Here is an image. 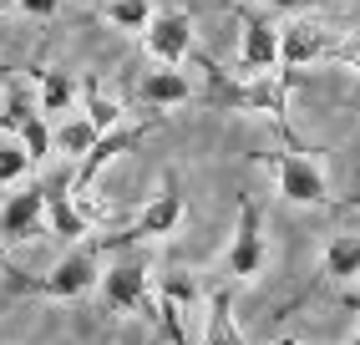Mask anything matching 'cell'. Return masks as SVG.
<instances>
[{
    "label": "cell",
    "instance_id": "18",
    "mask_svg": "<svg viewBox=\"0 0 360 345\" xmlns=\"http://www.w3.org/2000/svg\"><path fill=\"white\" fill-rule=\"evenodd\" d=\"M15 137H20V147H26V158H31V163L51 158V127H46V112H41V107H31L26 117H20Z\"/></svg>",
    "mask_w": 360,
    "mask_h": 345
},
{
    "label": "cell",
    "instance_id": "19",
    "mask_svg": "<svg viewBox=\"0 0 360 345\" xmlns=\"http://www.w3.org/2000/svg\"><path fill=\"white\" fill-rule=\"evenodd\" d=\"M77 102V82H71V71H41V112H71Z\"/></svg>",
    "mask_w": 360,
    "mask_h": 345
},
{
    "label": "cell",
    "instance_id": "11",
    "mask_svg": "<svg viewBox=\"0 0 360 345\" xmlns=\"http://www.w3.org/2000/svg\"><path fill=\"white\" fill-rule=\"evenodd\" d=\"M279 66V31L264 15H244V51H238V77H259V71Z\"/></svg>",
    "mask_w": 360,
    "mask_h": 345
},
{
    "label": "cell",
    "instance_id": "5",
    "mask_svg": "<svg viewBox=\"0 0 360 345\" xmlns=\"http://www.w3.org/2000/svg\"><path fill=\"white\" fill-rule=\"evenodd\" d=\"M183 224V188H178V178H162V193L142 208L132 224L122 229V234H107L97 249H127V244H148V239H167Z\"/></svg>",
    "mask_w": 360,
    "mask_h": 345
},
{
    "label": "cell",
    "instance_id": "25",
    "mask_svg": "<svg viewBox=\"0 0 360 345\" xmlns=\"http://www.w3.org/2000/svg\"><path fill=\"white\" fill-rule=\"evenodd\" d=\"M0 269H11V259H6V244H0Z\"/></svg>",
    "mask_w": 360,
    "mask_h": 345
},
{
    "label": "cell",
    "instance_id": "7",
    "mask_svg": "<svg viewBox=\"0 0 360 345\" xmlns=\"http://www.w3.org/2000/svg\"><path fill=\"white\" fill-rule=\"evenodd\" d=\"M148 127H153V122H117V127H107L97 142H91V153L82 158V168L71 172V193H86L91 183L102 178V168H107L112 158H122L127 147H137L142 137H148Z\"/></svg>",
    "mask_w": 360,
    "mask_h": 345
},
{
    "label": "cell",
    "instance_id": "14",
    "mask_svg": "<svg viewBox=\"0 0 360 345\" xmlns=\"http://www.w3.org/2000/svg\"><path fill=\"white\" fill-rule=\"evenodd\" d=\"M320 269H325L330 280H340V284L360 280V234H335V239L325 244Z\"/></svg>",
    "mask_w": 360,
    "mask_h": 345
},
{
    "label": "cell",
    "instance_id": "9",
    "mask_svg": "<svg viewBox=\"0 0 360 345\" xmlns=\"http://www.w3.org/2000/svg\"><path fill=\"white\" fill-rule=\"evenodd\" d=\"M41 229H46V193H41V183H26L0 208V244H26Z\"/></svg>",
    "mask_w": 360,
    "mask_h": 345
},
{
    "label": "cell",
    "instance_id": "16",
    "mask_svg": "<svg viewBox=\"0 0 360 345\" xmlns=\"http://www.w3.org/2000/svg\"><path fill=\"white\" fill-rule=\"evenodd\" d=\"M97 137H102V132L91 127L86 117H77V112H71V117L61 122V127L51 132V153H66V158H77V163H82V158L91 153V142H97Z\"/></svg>",
    "mask_w": 360,
    "mask_h": 345
},
{
    "label": "cell",
    "instance_id": "8",
    "mask_svg": "<svg viewBox=\"0 0 360 345\" xmlns=\"http://www.w3.org/2000/svg\"><path fill=\"white\" fill-rule=\"evenodd\" d=\"M142 41H148L158 66H178L193 56V20H188V11H158L142 26Z\"/></svg>",
    "mask_w": 360,
    "mask_h": 345
},
{
    "label": "cell",
    "instance_id": "12",
    "mask_svg": "<svg viewBox=\"0 0 360 345\" xmlns=\"http://www.w3.org/2000/svg\"><path fill=\"white\" fill-rule=\"evenodd\" d=\"M46 193V229L61 234V239H82L91 234V218L77 208V199H71V178H51V183H41Z\"/></svg>",
    "mask_w": 360,
    "mask_h": 345
},
{
    "label": "cell",
    "instance_id": "10",
    "mask_svg": "<svg viewBox=\"0 0 360 345\" xmlns=\"http://www.w3.org/2000/svg\"><path fill=\"white\" fill-rule=\"evenodd\" d=\"M335 46H340V41H335L325 26L295 20V26L279 31V66H284V71H300V66H309V61H330Z\"/></svg>",
    "mask_w": 360,
    "mask_h": 345
},
{
    "label": "cell",
    "instance_id": "21",
    "mask_svg": "<svg viewBox=\"0 0 360 345\" xmlns=\"http://www.w3.org/2000/svg\"><path fill=\"white\" fill-rule=\"evenodd\" d=\"M107 20L117 31H142L153 20V6L148 0H107Z\"/></svg>",
    "mask_w": 360,
    "mask_h": 345
},
{
    "label": "cell",
    "instance_id": "13",
    "mask_svg": "<svg viewBox=\"0 0 360 345\" xmlns=\"http://www.w3.org/2000/svg\"><path fill=\"white\" fill-rule=\"evenodd\" d=\"M188 96H193V87H188V77L178 66H158L142 77V102L148 107H183Z\"/></svg>",
    "mask_w": 360,
    "mask_h": 345
},
{
    "label": "cell",
    "instance_id": "4",
    "mask_svg": "<svg viewBox=\"0 0 360 345\" xmlns=\"http://www.w3.org/2000/svg\"><path fill=\"white\" fill-rule=\"evenodd\" d=\"M102 289V305L117 315H153L158 320V294L148 280V259L142 254H122L117 264H107V275L97 280Z\"/></svg>",
    "mask_w": 360,
    "mask_h": 345
},
{
    "label": "cell",
    "instance_id": "29",
    "mask_svg": "<svg viewBox=\"0 0 360 345\" xmlns=\"http://www.w3.org/2000/svg\"><path fill=\"white\" fill-rule=\"evenodd\" d=\"M355 340H360V335H355Z\"/></svg>",
    "mask_w": 360,
    "mask_h": 345
},
{
    "label": "cell",
    "instance_id": "26",
    "mask_svg": "<svg viewBox=\"0 0 360 345\" xmlns=\"http://www.w3.org/2000/svg\"><path fill=\"white\" fill-rule=\"evenodd\" d=\"M11 6H15V0H0V11H11Z\"/></svg>",
    "mask_w": 360,
    "mask_h": 345
},
{
    "label": "cell",
    "instance_id": "17",
    "mask_svg": "<svg viewBox=\"0 0 360 345\" xmlns=\"http://www.w3.org/2000/svg\"><path fill=\"white\" fill-rule=\"evenodd\" d=\"M82 107H86L82 117H86L97 132H107V127H117V122H122V107H117L112 96L102 92V82H97V77H86V82H82Z\"/></svg>",
    "mask_w": 360,
    "mask_h": 345
},
{
    "label": "cell",
    "instance_id": "24",
    "mask_svg": "<svg viewBox=\"0 0 360 345\" xmlns=\"http://www.w3.org/2000/svg\"><path fill=\"white\" fill-rule=\"evenodd\" d=\"M269 6H279V11H290V6H300V0H269Z\"/></svg>",
    "mask_w": 360,
    "mask_h": 345
},
{
    "label": "cell",
    "instance_id": "3",
    "mask_svg": "<svg viewBox=\"0 0 360 345\" xmlns=\"http://www.w3.org/2000/svg\"><path fill=\"white\" fill-rule=\"evenodd\" d=\"M259 163L274 172V188L279 199L290 203H315V208H330L335 193L325 183V172L315 158H304V147H274V153H259Z\"/></svg>",
    "mask_w": 360,
    "mask_h": 345
},
{
    "label": "cell",
    "instance_id": "20",
    "mask_svg": "<svg viewBox=\"0 0 360 345\" xmlns=\"http://www.w3.org/2000/svg\"><path fill=\"white\" fill-rule=\"evenodd\" d=\"M158 300H167V305H193L198 300V284H193V275H183V269H167V275H158Z\"/></svg>",
    "mask_w": 360,
    "mask_h": 345
},
{
    "label": "cell",
    "instance_id": "15",
    "mask_svg": "<svg viewBox=\"0 0 360 345\" xmlns=\"http://www.w3.org/2000/svg\"><path fill=\"white\" fill-rule=\"evenodd\" d=\"M203 345H244V335H238V325H233L229 289H213L208 294V335H203Z\"/></svg>",
    "mask_w": 360,
    "mask_h": 345
},
{
    "label": "cell",
    "instance_id": "1",
    "mask_svg": "<svg viewBox=\"0 0 360 345\" xmlns=\"http://www.w3.org/2000/svg\"><path fill=\"white\" fill-rule=\"evenodd\" d=\"M198 56V51H193ZM198 66L208 71V107H229V112H259L269 117L284 147H300L295 132H290V87L300 71H259V77H229L219 61L198 56Z\"/></svg>",
    "mask_w": 360,
    "mask_h": 345
},
{
    "label": "cell",
    "instance_id": "28",
    "mask_svg": "<svg viewBox=\"0 0 360 345\" xmlns=\"http://www.w3.org/2000/svg\"><path fill=\"white\" fill-rule=\"evenodd\" d=\"M350 345H360V340H350Z\"/></svg>",
    "mask_w": 360,
    "mask_h": 345
},
{
    "label": "cell",
    "instance_id": "23",
    "mask_svg": "<svg viewBox=\"0 0 360 345\" xmlns=\"http://www.w3.org/2000/svg\"><path fill=\"white\" fill-rule=\"evenodd\" d=\"M26 15H36V20H46V15H56L61 11V0H15Z\"/></svg>",
    "mask_w": 360,
    "mask_h": 345
},
{
    "label": "cell",
    "instance_id": "2",
    "mask_svg": "<svg viewBox=\"0 0 360 345\" xmlns=\"http://www.w3.org/2000/svg\"><path fill=\"white\" fill-rule=\"evenodd\" d=\"M6 280H11V289L15 294H46V300H82V294H91L97 289V280H102V249L97 244H82V249H71V254H61L46 275H20V269L11 264L6 269Z\"/></svg>",
    "mask_w": 360,
    "mask_h": 345
},
{
    "label": "cell",
    "instance_id": "22",
    "mask_svg": "<svg viewBox=\"0 0 360 345\" xmlns=\"http://www.w3.org/2000/svg\"><path fill=\"white\" fill-rule=\"evenodd\" d=\"M31 168L36 163L26 158V147H20V142H0V183H20Z\"/></svg>",
    "mask_w": 360,
    "mask_h": 345
},
{
    "label": "cell",
    "instance_id": "27",
    "mask_svg": "<svg viewBox=\"0 0 360 345\" xmlns=\"http://www.w3.org/2000/svg\"><path fill=\"white\" fill-rule=\"evenodd\" d=\"M0 96H6V87H0Z\"/></svg>",
    "mask_w": 360,
    "mask_h": 345
},
{
    "label": "cell",
    "instance_id": "6",
    "mask_svg": "<svg viewBox=\"0 0 360 345\" xmlns=\"http://www.w3.org/2000/svg\"><path fill=\"white\" fill-rule=\"evenodd\" d=\"M229 280H259L264 264H269V244H264V218H259V203L244 199L238 203V224H233V239H229Z\"/></svg>",
    "mask_w": 360,
    "mask_h": 345
}]
</instances>
